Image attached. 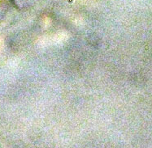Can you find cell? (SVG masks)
Here are the masks:
<instances>
[{
    "instance_id": "obj_1",
    "label": "cell",
    "mask_w": 152,
    "mask_h": 148,
    "mask_svg": "<svg viewBox=\"0 0 152 148\" xmlns=\"http://www.w3.org/2000/svg\"><path fill=\"white\" fill-rule=\"evenodd\" d=\"M45 0H14L16 5L20 7H32L43 3Z\"/></svg>"
}]
</instances>
